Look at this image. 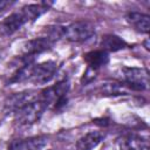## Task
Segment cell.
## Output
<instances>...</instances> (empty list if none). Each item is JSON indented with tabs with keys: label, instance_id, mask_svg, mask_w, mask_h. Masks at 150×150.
I'll return each instance as SVG.
<instances>
[{
	"label": "cell",
	"instance_id": "18",
	"mask_svg": "<svg viewBox=\"0 0 150 150\" xmlns=\"http://www.w3.org/2000/svg\"><path fill=\"white\" fill-rule=\"evenodd\" d=\"M12 5H14V1H9V0H0V14L2 12H5L8 7H11Z\"/></svg>",
	"mask_w": 150,
	"mask_h": 150
},
{
	"label": "cell",
	"instance_id": "1",
	"mask_svg": "<svg viewBox=\"0 0 150 150\" xmlns=\"http://www.w3.org/2000/svg\"><path fill=\"white\" fill-rule=\"evenodd\" d=\"M121 75L130 90H144L149 86V73L144 68L123 67L121 69Z\"/></svg>",
	"mask_w": 150,
	"mask_h": 150
},
{
	"label": "cell",
	"instance_id": "4",
	"mask_svg": "<svg viewBox=\"0 0 150 150\" xmlns=\"http://www.w3.org/2000/svg\"><path fill=\"white\" fill-rule=\"evenodd\" d=\"M55 42L52 41L47 36H41V38H35L28 41H25L21 46L20 53L21 57H28V59H34L35 55L41 54L46 50H49Z\"/></svg>",
	"mask_w": 150,
	"mask_h": 150
},
{
	"label": "cell",
	"instance_id": "8",
	"mask_svg": "<svg viewBox=\"0 0 150 150\" xmlns=\"http://www.w3.org/2000/svg\"><path fill=\"white\" fill-rule=\"evenodd\" d=\"M38 93L34 90H25L20 93H15L7 97L5 101V108L11 111H18L19 109L23 108L25 105L29 104L30 102L36 101Z\"/></svg>",
	"mask_w": 150,
	"mask_h": 150
},
{
	"label": "cell",
	"instance_id": "12",
	"mask_svg": "<svg viewBox=\"0 0 150 150\" xmlns=\"http://www.w3.org/2000/svg\"><path fill=\"white\" fill-rule=\"evenodd\" d=\"M52 2H40V4H30V5H26L21 8L22 13L25 14V16L27 18L28 21H35L38 18H40L43 13H46L49 7L52 6Z\"/></svg>",
	"mask_w": 150,
	"mask_h": 150
},
{
	"label": "cell",
	"instance_id": "10",
	"mask_svg": "<svg viewBox=\"0 0 150 150\" xmlns=\"http://www.w3.org/2000/svg\"><path fill=\"white\" fill-rule=\"evenodd\" d=\"M129 25H131L139 33H148L150 28V16L138 12H130L125 15Z\"/></svg>",
	"mask_w": 150,
	"mask_h": 150
},
{
	"label": "cell",
	"instance_id": "15",
	"mask_svg": "<svg viewBox=\"0 0 150 150\" xmlns=\"http://www.w3.org/2000/svg\"><path fill=\"white\" fill-rule=\"evenodd\" d=\"M130 89L125 86L124 82L118 81H109L101 86V93L107 96H117V95H125Z\"/></svg>",
	"mask_w": 150,
	"mask_h": 150
},
{
	"label": "cell",
	"instance_id": "3",
	"mask_svg": "<svg viewBox=\"0 0 150 150\" xmlns=\"http://www.w3.org/2000/svg\"><path fill=\"white\" fill-rule=\"evenodd\" d=\"M46 109V103L38 98L36 101L30 102L29 104L15 111V121L20 125H30L41 118Z\"/></svg>",
	"mask_w": 150,
	"mask_h": 150
},
{
	"label": "cell",
	"instance_id": "2",
	"mask_svg": "<svg viewBox=\"0 0 150 150\" xmlns=\"http://www.w3.org/2000/svg\"><path fill=\"white\" fill-rule=\"evenodd\" d=\"M95 33V26L88 20H79L64 27L63 38L71 42H82L90 39Z\"/></svg>",
	"mask_w": 150,
	"mask_h": 150
},
{
	"label": "cell",
	"instance_id": "11",
	"mask_svg": "<svg viewBox=\"0 0 150 150\" xmlns=\"http://www.w3.org/2000/svg\"><path fill=\"white\" fill-rule=\"evenodd\" d=\"M86 63L88 64L89 68H93L95 70H98L101 67L105 66L109 61V55L105 50L98 49V50H91L84 54L83 56Z\"/></svg>",
	"mask_w": 150,
	"mask_h": 150
},
{
	"label": "cell",
	"instance_id": "6",
	"mask_svg": "<svg viewBox=\"0 0 150 150\" xmlns=\"http://www.w3.org/2000/svg\"><path fill=\"white\" fill-rule=\"evenodd\" d=\"M57 70V66L54 61H46L34 64L30 81L36 84H45L49 82Z\"/></svg>",
	"mask_w": 150,
	"mask_h": 150
},
{
	"label": "cell",
	"instance_id": "14",
	"mask_svg": "<svg viewBox=\"0 0 150 150\" xmlns=\"http://www.w3.org/2000/svg\"><path fill=\"white\" fill-rule=\"evenodd\" d=\"M100 45L102 47V50H105L107 53L108 52H117V50L124 49L128 46L127 42L122 38H120L118 35H115V34H107V35L102 36Z\"/></svg>",
	"mask_w": 150,
	"mask_h": 150
},
{
	"label": "cell",
	"instance_id": "19",
	"mask_svg": "<svg viewBox=\"0 0 150 150\" xmlns=\"http://www.w3.org/2000/svg\"><path fill=\"white\" fill-rule=\"evenodd\" d=\"M7 150H20V141H14V142H12Z\"/></svg>",
	"mask_w": 150,
	"mask_h": 150
},
{
	"label": "cell",
	"instance_id": "13",
	"mask_svg": "<svg viewBox=\"0 0 150 150\" xmlns=\"http://www.w3.org/2000/svg\"><path fill=\"white\" fill-rule=\"evenodd\" d=\"M102 138H103V135L101 132L90 131L83 135L81 138H79V141L76 142V149L77 150H93L100 144Z\"/></svg>",
	"mask_w": 150,
	"mask_h": 150
},
{
	"label": "cell",
	"instance_id": "7",
	"mask_svg": "<svg viewBox=\"0 0 150 150\" xmlns=\"http://www.w3.org/2000/svg\"><path fill=\"white\" fill-rule=\"evenodd\" d=\"M26 22H28L27 18L22 13V11H16L6 16L2 21H0V35L9 36L20 29Z\"/></svg>",
	"mask_w": 150,
	"mask_h": 150
},
{
	"label": "cell",
	"instance_id": "9",
	"mask_svg": "<svg viewBox=\"0 0 150 150\" xmlns=\"http://www.w3.org/2000/svg\"><path fill=\"white\" fill-rule=\"evenodd\" d=\"M118 150H148L149 144L146 138L136 136V135H127L118 139Z\"/></svg>",
	"mask_w": 150,
	"mask_h": 150
},
{
	"label": "cell",
	"instance_id": "5",
	"mask_svg": "<svg viewBox=\"0 0 150 150\" xmlns=\"http://www.w3.org/2000/svg\"><path fill=\"white\" fill-rule=\"evenodd\" d=\"M69 90V82L67 80L60 81L56 84L48 87L47 89L42 90L40 94L39 100H41L42 102L46 103V105L48 107L49 104H56L60 100L67 97V93Z\"/></svg>",
	"mask_w": 150,
	"mask_h": 150
},
{
	"label": "cell",
	"instance_id": "17",
	"mask_svg": "<svg viewBox=\"0 0 150 150\" xmlns=\"http://www.w3.org/2000/svg\"><path fill=\"white\" fill-rule=\"evenodd\" d=\"M96 73H97V70H95V69H93V68L87 67V69H86V71H84L83 76H82L81 82H82V83H83V82H84V83H89V82H91V81L95 79Z\"/></svg>",
	"mask_w": 150,
	"mask_h": 150
},
{
	"label": "cell",
	"instance_id": "16",
	"mask_svg": "<svg viewBox=\"0 0 150 150\" xmlns=\"http://www.w3.org/2000/svg\"><path fill=\"white\" fill-rule=\"evenodd\" d=\"M47 144V137L36 136L20 141V150H42Z\"/></svg>",
	"mask_w": 150,
	"mask_h": 150
}]
</instances>
